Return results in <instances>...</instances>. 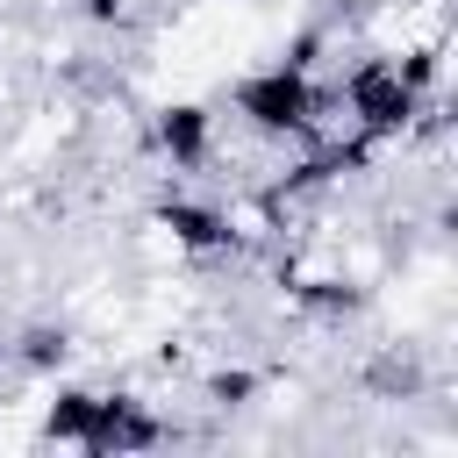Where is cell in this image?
<instances>
[{
	"label": "cell",
	"instance_id": "obj_2",
	"mask_svg": "<svg viewBox=\"0 0 458 458\" xmlns=\"http://www.w3.org/2000/svg\"><path fill=\"white\" fill-rule=\"evenodd\" d=\"M336 100L365 143H401L429 100V57H358L344 72Z\"/></svg>",
	"mask_w": 458,
	"mask_h": 458
},
{
	"label": "cell",
	"instance_id": "obj_7",
	"mask_svg": "<svg viewBox=\"0 0 458 458\" xmlns=\"http://www.w3.org/2000/svg\"><path fill=\"white\" fill-rule=\"evenodd\" d=\"M14 358H21L29 372H64V358H72V336H64V329H50V322H29V329L14 336Z\"/></svg>",
	"mask_w": 458,
	"mask_h": 458
},
{
	"label": "cell",
	"instance_id": "obj_9",
	"mask_svg": "<svg viewBox=\"0 0 458 458\" xmlns=\"http://www.w3.org/2000/svg\"><path fill=\"white\" fill-rule=\"evenodd\" d=\"M122 7H129V0H79L86 21H122Z\"/></svg>",
	"mask_w": 458,
	"mask_h": 458
},
{
	"label": "cell",
	"instance_id": "obj_6",
	"mask_svg": "<svg viewBox=\"0 0 458 458\" xmlns=\"http://www.w3.org/2000/svg\"><path fill=\"white\" fill-rule=\"evenodd\" d=\"M286 293H293V308H308L315 322H344V315H358V308H365V286H351V279H336V272L286 279Z\"/></svg>",
	"mask_w": 458,
	"mask_h": 458
},
{
	"label": "cell",
	"instance_id": "obj_5",
	"mask_svg": "<svg viewBox=\"0 0 458 458\" xmlns=\"http://www.w3.org/2000/svg\"><path fill=\"white\" fill-rule=\"evenodd\" d=\"M157 229H165L186 258H222V250H236V222H229L215 200L172 193V200H157Z\"/></svg>",
	"mask_w": 458,
	"mask_h": 458
},
{
	"label": "cell",
	"instance_id": "obj_4",
	"mask_svg": "<svg viewBox=\"0 0 458 458\" xmlns=\"http://www.w3.org/2000/svg\"><path fill=\"white\" fill-rule=\"evenodd\" d=\"M150 143H157V157H165L172 172H193V165L215 157V114H208L200 100H165V107L150 114Z\"/></svg>",
	"mask_w": 458,
	"mask_h": 458
},
{
	"label": "cell",
	"instance_id": "obj_8",
	"mask_svg": "<svg viewBox=\"0 0 458 458\" xmlns=\"http://www.w3.org/2000/svg\"><path fill=\"white\" fill-rule=\"evenodd\" d=\"M250 394H258L250 372H215V379H208V401H222V408H236V401H250Z\"/></svg>",
	"mask_w": 458,
	"mask_h": 458
},
{
	"label": "cell",
	"instance_id": "obj_3",
	"mask_svg": "<svg viewBox=\"0 0 458 458\" xmlns=\"http://www.w3.org/2000/svg\"><path fill=\"white\" fill-rule=\"evenodd\" d=\"M157 444H165V422L136 394H93V415L79 437L86 458H129V451H157Z\"/></svg>",
	"mask_w": 458,
	"mask_h": 458
},
{
	"label": "cell",
	"instance_id": "obj_1",
	"mask_svg": "<svg viewBox=\"0 0 458 458\" xmlns=\"http://www.w3.org/2000/svg\"><path fill=\"white\" fill-rule=\"evenodd\" d=\"M229 107H236V122H243L250 136L308 143V136L322 129L329 93H322L315 64H301V57H272V64H258V72H243V79L229 86Z\"/></svg>",
	"mask_w": 458,
	"mask_h": 458
}]
</instances>
